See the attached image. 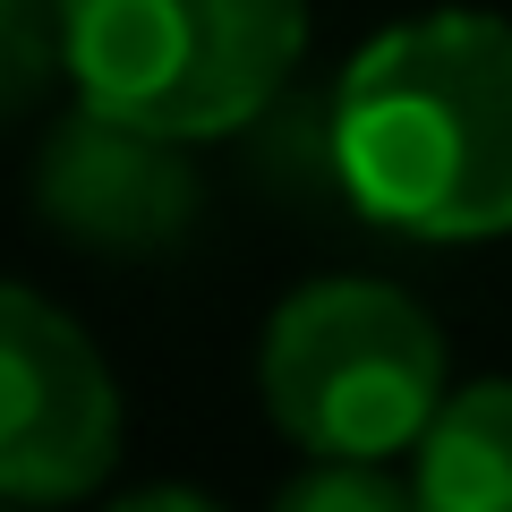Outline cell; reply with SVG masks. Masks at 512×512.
<instances>
[{"label":"cell","mask_w":512,"mask_h":512,"mask_svg":"<svg viewBox=\"0 0 512 512\" xmlns=\"http://www.w3.org/2000/svg\"><path fill=\"white\" fill-rule=\"evenodd\" d=\"M427 512H512V376L453 384L410 453Z\"/></svg>","instance_id":"obj_6"},{"label":"cell","mask_w":512,"mask_h":512,"mask_svg":"<svg viewBox=\"0 0 512 512\" xmlns=\"http://www.w3.org/2000/svg\"><path fill=\"white\" fill-rule=\"evenodd\" d=\"M9 512H43V504H9Z\"/></svg>","instance_id":"obj_10"},{"label":"cell","mask_w":512,"mask_h":512,"mask_svg":"<svg viewBox=\"0 0 512 512\" xmlns=\"http://www.w3.org/2000/svg\"><path fill=\"white\" fill-rule=\"evenodd\" d=\"M120 470V384L69 308L0 291V504H77Z\"/></svg>","instance_id":"obj_4"},{"label":"cell","mask_w":512,"mask_h":512,"mask_svg":"<svg viewBox=\"0 0 512 512\" xmlns=\"http://www.w3.org/2000/svg\"><path fill=\"white\" fill-rule=\"evenodd\" d=\"M35 205H43V222H52L60 239H77V248L154 256V248H171V239L188 231V214H197L188 146L77 103L35 154Z\"/></svg>","instance_id":"obj_5"},{"label":"cell","mask_w":512,"mask_h":512,"mask_svg":"<svg viewBox=\"0 0 512 512\" xmlns=\"http://www.w3.org/2000/svg\"><path fill=\"white\" fill-rule=\"evenodd\" d=\"M111 512H222V504H205L197 487H171V478H163V487H128Z\"/></svg>","instance_id":"obj_9"},{"label":"cell","mask_w":512,"mask_h":512,"mask_svg":"<svg viewBox=\"0 0 512 512\" xmlns=\"http://www.w3.org/2000/svg\"><path fill=\"white\" fill-rule=\"evenodd\" d=\"M308 0H69V86L154 137H231L291 86Z\"/></svg>","instance_id":"obj_3"},{"label":"cell","mask_w":512,"mask_h":512,"mask_svg":"<svg viewBox=\"0 0 512 512\" xmlns=\"http://www.w3.org/2000/svg\"><path fill=\"white\" fill-rule=\"evenodd\" d=\"M444 393V333L402 282L325 274L299 282L256 333V402L308 461L419 453Z\"/></svg>","instance_id":"obj_2"},{"label":"cell","mask_w":512,"mask_h":512,"mask_svg":"<svg viewBox=\"0 0 512 512\" xmlns=\"http://www.w3.org/2000/svg\"><path fill=\"white\" fill-rule=\"evenodd\" d=\"M333 171L367 222L402 239L512 231V26L427 9L367 35L333 94Z\"/></svg>","instance_id":"obj_1"},{"label":"cell","mask_w":512,"mask_h":512,"mask_svg":"<svg viewBox=\"0 0 512 512\" xmlns=\"http://www.w3.org/2000/svg\"><path fill=\"white\" fill-rule=\"evenodd\" d=\"M265 512H427L419 478H393L384 461H308Z\"/></svg>","instance_id":"obj_8"},{"label":"cell","mask_w":512,"mask_h":512,"mask_svg":"<svg viewBox=\"0 0 512 512\" xmlns=\"http://www.w3.org/2000/svg\"><path fill=\"white\" fill-rule=\"evenodd\" d=\"M52 77H69V0H0V103L35 111Z\"/></svg>","instance_id":"obj_7"}]
</instances>
